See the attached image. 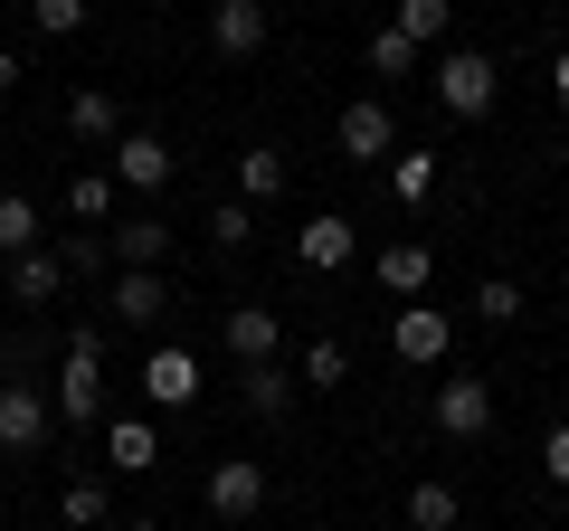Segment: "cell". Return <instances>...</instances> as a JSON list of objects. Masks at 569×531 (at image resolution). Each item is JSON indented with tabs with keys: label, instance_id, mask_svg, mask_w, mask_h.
Returning a JSON list of instances; mask_svg holds the SVG:
<instances>
[{
	"label": "cell",
	"instance_id": "1",
	"mask_svg": "<svg viewBox=\"0 0 569 531\" xmlns=\"http://www.w3.org/2000/svg\"><path fill=\"white\" fill-rule=\"evenodd\" d=\"M437 104H447L456 123H485L493 114V96H503V67L485 58V48H437Z\"/></svg>",
	"mask_w": 569,
	"mask_h": 531
},
{
	"label": "cell",
	"instance_id": "2",
	"mask_svg": "<svg viewBox=\"0 0 569 531\" xmlns=\"http://www.w3.org/2000/svg\"><path fill=\"white\" fill-rule=\"evenodd\" d=\"M48 409H58L67 428H104V342L96 332L67 342V370H58V399H48Z\"/></svg>",
	"mask_w": 569,
	"mask_h": 531
},
{
	"label": "cell",
	"instance_id": "3",
	"mask_svg": "<svg viewBox=\"0 0 569 531\" xmlns=\"http://www.w3.org/2000/svg\"><path fill=\"white\" fill-rule=\"evenodd\" d=\"M389 351H399L408 370H447L456 313H447V304H399V313H389Z\"/></svg>",
	"mask_w": 569,
	"mask_h": 531
},
{
	"label": "cell",
	"instance_id": "4",
	"mask_svg": "<svg viewBox=\"0 0 569 531\" xmlns=\"http://www.w3.org/2000/svg\"><path fill=\"white\" fill-rule=\"evenodd\" d=\"M58 437V409H48L39 380H0V455H39Z\"/></svg>",
	"mask_w": 569,
	"mask_h": 531
},
{
	"label": "cell",
	"instance_id": "5",
	"mask_svg": "<svg viewBox=\"0 0 569 531\" xmlns=\"http://www.w3.org/2000/svg\"><path fill=\"white\" fill-rule=\"evenodd\" d=\"M200 503L219 512V522H257V512H266V465H257V455H219L209 484H200Z\"/></svg>",
	"mask_w": 569,
	"mask_h": 531
},
{
	"label": "cell",
	"instance_id": "6",
	"mask_svg": "<svg viewBox=\"0 0 569 531\" xmlns=\"http://www.w3.org/2000/svg\"><path fill=\"white\" fill-rule=\"evenodd\" d=\"M266 39H276V20H266V0H209V48H219L228 67L266 58Z\"/></svg>",
	"mask_w": 569,
	"mask_h": 531
},
{
	"label": "cell",
	"instance_id": "7",
	"mask_svg": "<svg viewBox=\"0 0 569 531\" xmlns=\"http://www.w3.org/2000/svg\"><path fill=\"white\" fill-rule=\"evenodd\" d=\"M493 428V380L485 370H447L437 380V437H485Z\"/></svg>",
	"mask_w": 569,
	"mask_h": 531
},
{
	"label": "cell",
	"instance_id": "8",
	"mask_svg": "<svg viewBox=\"0 0 569 531\" xmlns=\"http://www.w3.org/2000/svg\"><path fill=\"white\" fill-rule=\"evenodd\" d=\"M171 171H181V152H171L162 133H114V190L152 200V190H171Z\"/></svg>",
	"mask_w": 569,
	"mask_h": 531
},
{
	"label": "cell",
	"instance_id": "9",
	"mask_svg": "<svg viewBox=\"0 0 569 531\" xmlns=\"http://www.w3.org/2000/svg\"><path fill=\"white\" fill-rule=\"evenodd\" d=\"M104 304H114V323H123V332H152V323L171 313L162 266H114V294H104Z\"/></svg>",
	"mask_w": 569,
	"mask_h": 531
},
{
	"label": "cell",
	"instance_id": "10",
	"mask_svg": "<svg viewBox=\"0 0 569 531\" xmlns=\"http://www.w3.org/2000/svg\"><path fill=\"white\" fill-rule=\"evenodd\" d=\"M295 257H305L313 275H332V266H351V257H361V228H351L342 209H313V219L295 228Z\"/></svg>",
	"mask_w": 569,
	"mask_h": 531
},
{
	"label": "cell",
	"instance_id": "11",
	"mask_svg": "<svg viewBox=\"0 0 569 531\" xmlns=\"http://www.w3.org/2000/svg\"><path fill=\"white\" fill-rule=\"evenodd\" d=\"M142 399H152V409H190V399H200V361H190L181 342L142 351Z\"/></svg>",
	"mask_w": 569,
	"mask_h": 531
},
{
	"label": "cell",
	"instance_id": "12",
	"mask_svg": "<svg viewBox=\"0 0 569 531\" xmlns=\"http://www.w3.org/2000/svg\"><path fill=\"white\" fill-rule=\"evenodd\" d=\"M104 465H114V474H152V465H162V428H152V418H104Z\"/></svg>",
	"mask_w": 569,
	"mask_h": 531
},
{
	"label": "cell",
	"instance_id": "13",
	"mask_svg": "<svg viewBox=\"0 0 569 531\" xmlns=\"http://www.w3.org/2000/svg\"><path fill=\"white\" fill-rule=\"evenodd\" d=\"M342 152H351V162H389V152H399V123H389L380 96L342 104Z\"/></svg>",
	"mask_w": 569,
	"mask_h": 531
},
{
	"label": "cell",
	"instance_id": "14",
	"mask_svg": "<svg viewBox=\"0 0 569 531\" xmlns=\"http://www.w3.org/2000/svg\"><path fill=\"white\" fill-rule=\"evenodd\" d=\"M228 351H238V361H276L284 351V313L276 304H238L228 313Z\"/></svg>",
	"mask_w": 569,
	"mask_h": 531
},
{
	"label": "cell",
	"instance_id": "15",
	"mask_svg": "<svg viewBox=\"0 0 569 531\" xmlns=\"http://www.w3.org/2000/svg\"><path fill=\"white\" fill-rule=\"evenodd\" d=\"M58 285H67V257H58V247L10 257V304H58Z\"/></svg>",
	"mask_w": 569,
	"mask_h": 531
},
{
	"label": "cell",
	"instance_id": "16",
	"mask_svg": "<svg viewBox=\"0 0 569 531\" xmlns=\"http://www.w3.org/2000/svg\"><path fill=\"white\" fill-rule=\"evenodd\" d=\"M295 389L305 380H284V361H247V418H266V428H276V418H295Z\"/></svg>",
	"mask_w": 569,
	"mask_h": 531
},
{
	"label": "cell",
	"instance_id": "17",
	"mask_svg": "<svg viewBox=\"0 0 569 531\" xmlns=\"http://www.w3.org/2000/svg\"><path fill=\"white\" fill-rule=\"evenodd\" d=\"M104 247H114V266H162V257H171V228L133 209V219H114V228H104Z\"/></svg>",
	"mask_w": 569,
	"mask_h": 531
},
{
	"label": "cell",
	"instance_id": "18",
	"mask_svg": "<svg viewBox=\"0 0 569 531\" xmlns=\"http://www.w3.org/2000/svg\"><path fill=\"white\" fill-rule=\"evenodd\" d=\"M67 133H77V143H104V152H114V133H123V104L104 96V86H86V96H67Z\"/></svg>",
	"mask_w": 569,
	"mask_h": 531
},
{
	"label": "cell",
	"instance_id": "19",
	"mask_svg": "<svg viewBox=\"0 0 569 531\" xmlns=\"http://www.w3.org/2000/svg\"><path fill=\"white\" fill-rule=\"evenodd\" d=\"M380 285H389V294H427V285H437V257H427L418 238L380 247Z\"/></svg>",
	"mask_w": 569,
	"mask_h": 531
},
{
	"label": "cell",
	"instance_id": "20",
	"mask_svg": "<svg viewBox=\"0 0 569 531\" xmlns=\"http://www.w3.org/2000/svg\"><path fill=\"white\" fill-rule=\"evenodd\" d=\"M447 20H456V0H399V10H389V29H399L408 48H447Z\"/></svg>",
	"mask_w": 569,
	"mask_h": 531
},
{
	"label": "cell",
	"instance_id": "21",
	"mask_svg": "<svg viewBox=\"0 0 569 531\" xmlns=\"http://www.w3.org/2000/svg\"><path fill=\"white\" fill-rule=\"evenodd\" d=\"M284 181H295V171H284L276 143H247L238 152V190H247V200H284Z\"/></svg>",
	"mask_w": 569,
	"mask_h": 531
},
{
	"label": "cell",
	"instance_id": "22",
	"mask_svg": "<svg viewBox=\"0 0 569 531\" xmlns=\"http://www.w3.org/2000/svg\"><path fill=\"white\" fill-rule=\"evenodd\" d=\"M29 247H48V228H39V200L0 190V257H29Z\"/></svg>",
	"mask_w": 569,
	"mask_h": 531
},
{
	"label": "cell",
	"instance_id": "23",
	"mask_svg": "<svg viewBox=\"0 0 569 531\" xmlns=\"http://www.w3.org/2000/svg\"><path fill=\"white\" fill-rule=\"evenodd\" d=\"M389 190H399L408 209L437 200V152H389Z\"/></svg>",
	"mask_w": 569,
	"mask_h": 531
},
{
	"label": "cell",
	"instance_id": "24",
	"mask_svg": "<svg viewBox=\"0 0 569 531\" xmlns=\"http://www.w3.org/2000/svg\"><path fill=\"white\" fill-rule=\"evenodd\" d=\"M456 512H466V503H456V484H437V474L408 484V522H418V531H456Z\"/></svg>",
	"mask_w": 569,
	"mask_h": 531
},
{
	"label": "cell",
	"instance_id": "25",
	"mask_svg": "<svg viewBox=\"0 0 569 531\" xmlns=\"http://www.w3.org/2000/svg\"><path fill=\"white\" fill-rule=\"evenodd\" d=\"M342 380H351V342H332V332L305 342V389H342Z\"/></svg>",
	"mask_w": 569,
	"mask_h": 531
},
{
	"label": "cell",
	"instance_id": "26",
	"mask_svg": "<svg viewBox=\"0 0 569 531\" xmlns=\"http://www.w3.org/2000/svg\"><path fill=\"white\" fill-rule=\"evenodd\" d=\"M67 219H114V171H77L67 181Z\"/></svg>",
	"mask_w": 569,
	"mask_h": 531
},
{
	"label": "cell",
	"instance_id": "27",
	"mask_svg": "<svg viewBox=\"0 0 569 531\" xmlns=\"http://www.w3.org/2000/svg\"><path fill=\"white\" fill-rule=\"evenodd\" d=\"M475 323H522V285H512V275H485V285H475Z\"/></svg>",
	"mask_w": 569,
	"mask_h": 531
},
{
	"label": "cell",
	"instance_id": "28",
	"mask_svg": "<svg viewBox=\"0 0 569 531\" xmlns=\"http://www.w3.org/2000/svg\"><path fill=\"white\" fill-rule=\"evenodd\" d=\"M86 10H96V0H29V29H39V39H77Z\"/></svg>",
	"mask_w": 569,
	"mask_h": 531
},
{
	"label": "cell",
	"instance_id": "29",
	"mask_svg": "<svg viewBox=\"0 0 569 531\" xmlns=\"http://www.w3.org/2000/svg\"><path fill=\"white\" fill-rule=\"evenodd\" d=\"M408 67H418V48L399 29H370V77H408Z\"/></svg>",
	"mask_w": 569,
	"mask_h": 531
},
{
	"label": "cell",
	"instance_id": "30",
	"mask_svg": "<svg viewBox=\"0 0 569 531\" xmlns=\"http://www.w3.org/2000/svg\"><path fill=\"white\" fill-rule=\"evenodd\" d=\"M58 522L96 531V522H104V484H67V493H58Z\"/></svg>",
	"mask_w": 569,
	"mask_h": 531
},
{
	"label": "cell",
	"instance_id": "31",
	"mask_svg": "<svg viewBox=\"0 0 569 531\" xmlns=\"http://www.w3.org/2000/svg\"><path fill=\"white\" fill-rule=\"evenodd\" d=\"M58 257H67V275H96V266H114V247H104L96 228H77V238H67Z\"/></svg>",
	"mask_w": 569,
	"mask_h": 531
},
{
	"label": "cell",
	"instance_id": "32",
	"mask_svg": "<svg viewBox=\"0 0 569 531\" xmlns=\"http://www.w3.org/2000/svg\"><path fill=\"white\" fill-rule=\"evenodd\" d=\"M209 238H219V247H247V238H257V219H247V200H219V209H209Z\"/></svg>",
	"mask_w": 569,
	"mask_h": 531
},
{
	"label": "cell",
	"instance_id": "33",
	"mask_svg": "<svg viewBox=\"0 0 569 531\" xmlns=\"http://www.w3.org/2000/svg\"><path fill=\"white\" fill-rule=\"evenodd\" d=\"M541 474L569 493V428H550V437H541Z\"/></svg>",
	"mask_w": 569,
	"mask_h": 531
},
{
	"label": "cell",
	"instance_id": "34",
	"mask_svg": "<svg viewBox=\"0 0 569 531\" xmlns=\"http://www.w3.org/2000/svg\"><path fill=\"white\" fill-rule=\"evenodd\" d=\"M550 96H560V114H569V48L550 58Z\"/></svg>",
	"mask_w": 569,
	"mask_h": 531
},
{
	"label": "cell",
	"instance_id": "35",
	"mask_svg": "<svg viewBox=\"0 0 569 531\" xmlns=\"http://www.w3.org/2000/svg\"><path fill=\"white\" fill-rule=\"evenodd\" d=\"M0 96H20V58L10 48H0Z\"/></svg>",
	"mask_w": 569,
	"mask_h": 531
},
{
	"label": "cell",
	"instance_id": "36",
	"mask_svg": "<svg viewBox=\"0 0 569 531\" xmlns=\"http://www.w3.org/2000/svg\"><path fill=\"white\" fill-rule=\"evenodd\" d=\"M123 531H162V522H123Z\"/></svg>",
	"mask_w": 569,
	"mask_h": 531
}]
</instances>
